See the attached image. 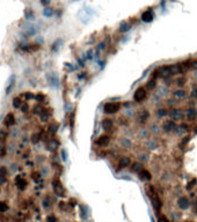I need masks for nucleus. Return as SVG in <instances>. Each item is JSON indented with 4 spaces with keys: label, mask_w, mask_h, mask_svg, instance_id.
I'll return each instance as SVG.
<instances>
[{
    "label": "nucleus",
    "mask_w": 197,
    "mask_h": 222,
    "mask_svg": "<svg viewBox=\"0 0 197 222\" xmlns=\"http://www.w3.org/2000/svg\"><path fill=\"white\" fill-rule=\"evenodd\" d=\"M147 193H148V197L151 198V201H152V205H153L154 210H155V211H159L160 207H161V201H160V199H159L157 192L154 191V189H153L152 186H150V188H147Z\"/></svg>",
    "instance_id": "1"
},
{
    "label": "nucleus",
    "mask_w": 197,
    "mask_h": 222,
    "mask_svg": "<svg viewBox=\"0 0 197 222\" xmlns=\"http://www.w3.org/2000/svg\"><path fill=\"white\" fill-rule=\"evenodd\" d=\"M6 140H7V131L0 128V159H3L7 155Z\"/></svg>",
    "instance_id": "2"
},
{
    "label": "nucleus",
    "mask_w": 197,
    "mask_h": 222,
    "mask_svg": "<svg viewBox=\"0 0 197 222\" xmlns=\"http://www.w3.org/2000/svg\"><path fill=\"white\" fill-rule=\"evenodd\" d=\"M119 109H121V104L117 103V102H108V103H105L104 107H103L104 113H108V114L116 113L117 111H119Z\"/></svg>",
    "instance_id": "3"
},
{
    "label": "nucleus",
    "mask_w": 197,
    "mask_h": 222,
    "mask_svg": "<svg viewBox=\"0 0 197 222\" xmlns=\"http://www.w3.org/2000/svg\"><path fill=\"white\" fill-rule=\"evenodd\" d=\"M52 186H53V191H55V193H56L57 196H59V197H63V196H64L65 190H64V188H63V185H62V183H60L59 179H53Z\"/></svg>",
    "instance_id": "4"
},
{
    "label": "nucleus",
    "mask_w": 197,
    "mask_h": 222,
    "mask_svg": "<svg viewBox=\"0 0 197 222\" xmlns=\"http://www.w3.org/2000/svg\"><path fill=\"white\" fill-rule=\"evenodd\" d=\"M146 99V90L144 88H138L133 94V100L136 102H143Z\"/></svg>",
    "instance_id": "5"
},
{
    "label": "nucleus",
    "mask_w": 197,
    "mask_h": 222,
    "mask_svg": "<svg viewBox=\"0 0 197 222\" xmlns=\"http://www.w3.org/2000/svg\"><path fill=\"white\" fill-rule=\"evenodd\" d=\"M15 185H16V188H17L20 191H23V190L27 188L28 183H27V181L24 179V177H22V175H17V176L15 177Z\"/></svg>",
    "instance_id": "6"
},
{
    "label": "nucleus",
    "mask_w": 197,
    "mask_h": 222,
    "mask_svg": "<svg viewBox=\"0 0 197 222\" xmlns=\"http://www.w3.org/2000/svg\"><path fill=\"white\" fill-rule=\"evenodd\" d=\"M175 128H176V124H175L174 120H166L164 123V125H162V130L165 132H172Z\"/></svg>",
    "instance_id": "7"
},
{
    "label": "nucleus",
    "mask_w": 197,
    "mask_h": 222,
    "mask_svg": "<svg viewBox=\"0 0 197 222\" xmlns=\"http://www.w3.org/2000/svg\"><path fill=\"white\" fill-rule=\"evenodd\" d=\"M189 199L187 197H181L179 200H178V206L181 208V210H187L189 207Z\"/></svg>",
    "instance_id": "8"
},
{
    "label": "nucleus",
    "mask_w": 197,
    "mask_h": 222,
    "mask_svg": "<svg viewBox=\"0 0 197 222\" xmlns=\"http://www.w3.org/2000/svg\"><path fill=\"white\" fill-rule=\"evenodd\" d=\"M3 124L6 125V126H13L14 124H15V117H14V114L13 113H7L6 114V117H5V119H3Z\"/></svg>",
    "instance_id": "9"
},
{
    "label": "nucleus",
    "mask_w": 197,
    "mask_h": 222,
    "mask_svg": "<svg viewBox=\"0 0 197 222\" xmlns=\"http://www.w3.org/2000/svg\"><path fill=\"white\" fill-rule=\"evenodd\" d=\"M171 117L173 118V120H181L183 118V112L179 109H174L171 111Z\"/></svg>",
    "instance_id": "10"
},
{
    "label": "nucleus",
    "mask_w": 197,
    "mask_h": 222,
    "mask_svg": "<svg viewBox=\"0 0 197 222\" xmlns=\"http://www.w3.org/2000/svg\"><path fill=\"white\" fill-rule=\"evenodd\" d=\"M109 141H110V138L108 135H101L96 140V143L101 147H104V146H107L109 143Z\"/></svg>",
    "instance_id": "11"
},
{
    "label": "nucleus",
    "mask_w": 197,
    "mask_h": 222,
    "mask_svg": "<svg viewBox=\"0 0 197 222\" xmlns=\"http://www.w3.org/2000/svg\"><path fill=\"white\" fill-rule=\"evenodd\" d=\"M112 125H114V123H112V120L109 119V118L102 120V127H103L104 131H110V130L112 128Z\"/></svg>",
    "instance_id": "12"
},
{
    "label": "nucleus",
    "mask_w": 197,
    "mask_h": 222,
    "mask_svg": "<svg viewBox=\"0 0 197 222\" xmlns=\"http://www.w3.org/2000/svg\"><path fill=\"white\" fill-rule=\"evenodd\" d=\"M130 163H131L130 159H129L128 156H123V157L119 160L118 167H119V168H122V169H124V168H128V167L130 165Z\"/></svg>",
    "instance_id": "13"
},
{
    "label": "nucleus",
    "mask_w": 197,
    "mask_h": 222,
    "mask_svg": "<svg viewBox=\"0 0 197 222\" xmlns=\"http://www.w3.org/2000/svg\"><path fill=\"white\" fill-rule=\"evenodd\" d=\"M139 174V178L142 179V181H150L151 178H152V175H151V172L150 171H147V170H142V171H139L138 172Z\"/></svg>",
    "instance_id": "14"
},
{
    "label": "nucleus",
    "mask_w": 197,
    "mask_h": 222,
    "mask_svg": "<svg viewBox=\"0 0 197 222\" xmlns=\"http://www.w3.org/2000/svg\"><path fill=\"white\" fill-rule=\"evenodd\" d=\"M6 179H7V169L5 165H1L0 167V184L6 183Z\"/></svg>",
    "instance_id": "15"
},
{
    "label": "nucleus",
    "mask_w": 197,
    "mask_h": 222,
    "mask_svg": "<svg viewBox=\"0 0 197 222\" xmlns=\"http://www.w3.org/2000/svg\"><path fill=\"white\" fill-rule=\"evenodd\" d=\"M153 20V14L151 10H146L142 14V21L144 22H151Z\"/></svg>",
    "instance_id": "16"
},
{
    "label": "nucleus",
    "mask_w": 197,
    "mask_h": 222,
    "mask_svg": "<svg viewBox=\"0 0 197 222\" xmlns=\"http://www.w3.org/2000/svg\"><path fill=\"white\" fill-rule=\"evenodd\" d=\"M196 117H197L196 108H189V109L187 110V118H188L189 120H194V119H196Z\"/></svg>",
    "instance_id": "17"
},
{
    "label": "nucleus",
    "mask_w": 197,
    "mask_h": 222,
    "mask_svg": "<svg viewBox=\"0 0 197 222\" xmlns=\"http://www.w3.org/2000/svg\"><path fill=\"white\" fill-rule=\"evenodd\" d=\"M169 70H171V73L172 74H179L182 72V68L180 65L178 64H173V65H169Z\"/></svg>",
    "instance_id": "18"
},
{
    "label": "nucleus",
    "mask_w": 197,
    "mask_h": 222,
    "mask_svg": "<svg viewBox=\"0 0 197 222\" xmlns=\"http://www.w3.org/2000/svg\"><path fill=\"white\" fill-rule=\"evenodd\" d=\"M158 72L162 75V77H166V75H171V70H169V66H162L158 70Z\"/></svg>",
    "instance_id": "19"
},
{
    "label": "nucleus",
    "mask_w": 197,
    "mask_h": 222,
    "mask_svg": "<svg viewBox=\"0 0 197 222\" xmlns=\"http://www.w3.org/2000/svg\"><path fill=\"white\" fill-rule=\"evenodd\" d=\"M174 96H175L176 99H185V97L187 96V92H185V90H182V89L175 90V92H174Z\"/></svg>",
    "instance_id": "20"
},
{
    "label": "nucleus",
    "mask_w": 197,
    "mask_h": 222,
    "mask_svg": "<svg viewBox=\"0 0 197 222\" xmlns=\"http://www.w3.org/2000/svg\"><path fill=\"white\" fill-rule=\"evenodd\" d=\"M131 170H132L133 172H139V171H142V170H143V169H142V164H140L139 162L133 163L132 167H131Z\"/></svg>",
    "instance_id": "21"
},
{
    "label": "nucleus",
    "mask_w": 197,
    "mask_h": 222,
    "mask_svg": "<svg viewBox=\"0 0 197 222\" xmlns=\"http://www.w3.org/2000/svg\"><path fill=\"white\" fill-rule=\"evenodd\" d=\"M148 117H150V113H148L146 110H144L143 112H140V114H139V119H140L143 123H145V121L147 120Z\"/></svg>",
    "instance_id": "22"
},
{
    "label": "nucleus",
    "mask_w": 197,
    "mask_h": 222,
    "mask_svg": "<svg viewBox=\"0 0 197 222\" xmlns=\"http://www.w3.org/2000/svg\"><path fill=\"white\" fill-rule=\"evenodd\" d=\"M21 105H22V102H21V99H20V97H15V99H13V107H14L15 109L21 108Z\"/></svg>",
    "instance_id": "23"
},
{
    "label": "nucleus",
    "mask_w": 197,
    "mask_h": 222,
    "mask_svg": "<svg viewBox=\"0 0 197 222\" xmlns=\"http://www.w3.org/2000/svg\"><path fill=\"white\" fill-rule=\"evenodd\" d=\"M130 28H131V26H130L129 23L124 22V23H122V24H121V29H119V30H121L122 32H125V31H128Z\"/></svg>",
    "instance_id": "24"
},
{
    "label": "nucleus",
    "mask_w": 197,
    "mask_h": 222,
    "mask_svg": "<svg viewBox=\"0 0 197 222\" xmlns=\"http://www.w3.org/2000/svg\"><path fill=\"white\" fill-rule=\"evenodd\" d=\"M8 210V205L5 201H0V213H5Z\"/></svg>",
    "instance_id": "25"
},
{
    "label": "nucleus",
    "mask_w": 197,
    "mask_h": 222,
    "mask_svg": "<svg viewBox=\"0 0 197 222\" xmlns=\"http://www.w3.org/2000/svg\"><path fill=\"white\" fill-rule=\"evenodd\" d=\"M40 117H41V120H42V121H46V120H48V118H49V113H48V111L44 109L43 112L40 114Z\"/></svg>",
    "instance_id": "26"
},
{
    "label": "nucleus",
    "mask_w": 197,
    "mask_h": 222,
    "mask_svg": "<svg viewBox=\"0 0 197 222\" xmlns=\"http://www.w3.org/2000/svg\"><path fill=\"white\" fill-rule=\"evenodd\" d=\"M40 139H41V135L38 133H35V134L31 135V142L33 143H37L40 141Z\"/></svg>",
    "instance_id": "27"
},
{
    "label": "nucleus",
    "mask_w": 197,
    "mask_h": 222,
    "mask_svg": "<svg viewBox=\"0 0 197 222\" xmlns=\"http://www.w3.org/2000/svg\"><path fill=\"white\" fill-rule=\"evenodd\" d=\"M43 110H44V109H43L41 105H36V107L33 109V112H34L35 114H38V116H40V114L43 112Z\"/></svg>",
    "instance_id": "28"
},
{
    "label": "nucleus",
    "mask_w": 197,
    "mask_h": 222,
    "mask_svg": "<svg viewBox=\"0 0 197 222\" xmlns=\"http://www.w3.org/2000/svg\"><path fill=\"white\" fill-rule=\"evenodd\" d=\"M49 80H50L51 85H53V86H57V85H58V79H57V77H56L55 74H52V75L49 78Z\"/></svg>",
    "instance_id": "29"
},
{
    "label": "nucleus",
    "mask_w": 197,
    "mask_h": 222,
    "mask_svg": "<svg viewBox=\"0 0 197 222\" xmlns=\"http://www.w3.org/2000/svg\"><path fill=\"white\" fill-rule=\"evenodd\" d=\"M147 88H148L150 90L154 89V88H155V80H150V81L147 82Z\"/></svg>",
    "instance_id": "30"
},
{
    "label": "nucleus",
    "mask_w": 197,
    "mask_h": 222,
    "mask_svg": "<svg viewBox=\"0 0 197 222\" xmlns=\"http://www.w3.org/2000/svg\"><path fill=\"white\" fill-rule=\"evenodd\" d=\"M26 100H34L35 99V96L31 94V93H29V92H27V93H23V95H22Z\"/></svg>",
    "instance_id": "31"
},
{
    "label": "nucleus",
    "mask_w": 197,
    "mask_h": 222,
    "mask_svg": "<svg viewBox=\"0 0 197 222\" xmlns=\"http://www.w3.org/2000/svg\"><path fill=\"white\" fill-rule=\"evenodd\" d=\"M185 83H186V79H185V78H179V79H176V85H178L179 87H182Z\"/></svg>",
    "instance_id": "32"
},
{
    "label": "nucleus",
    "mask_w": 197,
    "mask_h": 222,
    "mask_svg": "<svg viewBox=\"0 0 197 222\" xmlns=\"http://www.w3.org/2000/svg\"><path fill=\"white\" fill-rule=\"evenodd\" d=\"M197 183L196 179H191L189 183H188V185H187V190H191L194 186H195V184Z\"/></svg>",
    "instance_id": "33"
},
{
    "label": "nucleus",
    "mask_w": 197,
    "mask_h": 222,
    "mask_svg": "<svg viewBox=\"0 0 197 222\" xmlns=\"http://www.w3.org/2000/svg\"><path fill=\"white\" fill-rule=\"evenodd\" d=\"M57 128H58V126H57L56 124H52V125H50V127H49V132L53 134V133L57 132Z\"/></svg>",
    "instance_id": "34"
},
{
    "label": "nucleus",
    "mask_w": 197,
    "mask_h": 222,
    "mask_svg": "<svg viewBox=\"0 0 197 222\" xmlns=\"http://www.w3.org/2000/svg\"><path fill=\"white\" fill-rule=\"evenodd\" d=\"M50 206V198L49 197H45L44 200H43V207L44 208H48Z\"/></svg>",
    "instance_id": "35"
},
{
    "label": "nucleus",
    "mask_w": 197,
    "mask_h": 222,
    "mask_svg": "<svg viewBox=\"0 0 197 222\" xmlns=\"http://www.w3.org/2000/svg\"><path fill=\"white\" fill-rule=\"evenodd\" d=\"M168 112H167V110H165V109H160V110H158V112H157V116L158 117H164V116H166Z\"/></svg>",
    "instance_id": "36"
},
{
    "label": "nucleus",
    "mask_w": 197,
    "mask_h": 222,
    "mask_svg": "<svg viewBox=\"0 0 197 222\" xmlns=\"http://www.w3.org/2000/svg\"><path fill=\"white\" fill-rule=\"evenodd\" d=\"M44 15L45 16H51L52 15V9L51 8H45L44 9Z\"/></svg>",
    "instance_id": "37"
},
{
    "label": "nucleus",
    "mask_w": 197,
    "mask_h": 222,
    "mask_svg": "<svg viewBox=\"0 0 197 222\" xmlns=\"http://www.w3.org/2000/svg\"><path fill=\"white\" fill-rule=\"evenodd\" d=\"M35 100H36V101H38V102H43V100H44V95L38 94V95H36V96H35Z\"/></svg>",
    "instance_id": "38"
},
{
    "label": "nucleus",
    "mask_w": 197,
    "mask_h": 222,
    "mask_svg": "<svg viewBox=\"0 0 197 222\" xmlns=\"http://www.w3.org/2000/svg\"><path fill=\"white\" fill-rule=\"evenodd\" d=\"M46 222H57V219H56V216H53V215H49V216L46 218Z\"/></svg>",
    "instance_id": "39"
},
{
    "label": "nucleus",
    "mask_w": 197,
    "mask_h": 222,
    "mask_svg": "<svg viewBox=\"0 0 197 222\" xmlns=\"http://www.w3.org/2000/svg\"><path fill=\"white\" fill-rule=\"evenodd\" d=\"M28 109H29V107H28V104H27V103H24V104H22V105H21V110H22V112H27Z\"/></svg>",
    "instance_id": "40"
},
{
    "label": "nucleus",
    "mask_w": 197,
    "mask_h": 222,
    "mask_svg": "<svg viewBox=\"0 0 197 222\" xmlns=\"http://www.w3.org/2000/svg\"><path fill=\"white\" fill-rule=\"evenodd\" d=\"M62 156H63V161H66L67 160V154H66V152L63 149L62 150Z\"/></svg>",
    "instance_id": "41"
},
{
    "label": "nucleus",
    "mask_w": 197,
    "mask_h": 222,
    "mask_svg": "<svg viewBox=\"0 0 197 222\" xmlns=\"http://www.w3.org/2000/svg\"><path fill=\"white\" fill-rule=\"evenodd\" d=\"M33 179L37 182V181L40 179V174H37V172H35V174H33Z\"/></svg>",
    "instance_id": "42"
},
{
    "label": "nucleus",
    "mask_w": 197,
    "mask_h": 222,
    "mask_svg": "<svg viewBox=\"0 0 197 222\" xmlns=\"http://www.w3.org/2000/svg\"><path fill=\"white\" fill-rule=\"evenodd\" d=\"M158 222H168V220H167V218H166V216H160V218H159V221Z\"/></svg>",
    "instance_id": "43"
},
{
    "label": "nucleus",
    "mask_w": 197,
    "mask_h": 222,
    "mask_svg": "<svg viewBox=\"0 0 197 222\" xmlns=\"http://www.w3.org/2000/svg\"><path fill=\"white\" fill-rule=\"evenodd\" d=\"M41 2H42L43 5H48V3L50 2V0H41Z\"/></svg>",
    "instance_id": "44"
},
{
    "label": "nucleus",
    "mask_w": 197,
    "mask_h": 222,
    "mask_svg": "<svg viewBox=\"0 0 197 222\" xmlns=\"http://www.w3.org/2000/svg\"><path fill=\"white\" fill-rule=\"evenodd\" d=\"M191 95H193L194 97H195V96H197V89H196V90H195V89L193 90V94H191Z\"/></svg>",
    "instance_id": "45"
},
{
    "label": "nucleus",
    "mask_w": 197,
    "mask_h": 222,
    "mask_svg": "<svg viewBox=\"0 0 197 222\" xmlns=\"http://www.w3.org/2000/svg\"><path fill=\"white\" fill-rule=\"evenodd\" d=\"M194 67H195V68H197V63H195V64H194Z\"/></svg>",
    "instance_id": "46"
},
{
    "label": "nucleus",
    "mask_w": 197,
    "mask_h": 222,
    "mask_svg": "<svg viewBox=\"0 0 197 222\" xmlns=\"http://www.w3.org/2000/svg\"><path fill=\"white\" fill-rule=\"evenodd\" d=\"M189 222H190V221H189Z\"/></svg>",
    "instance_id": "47"
}]
</instances>
